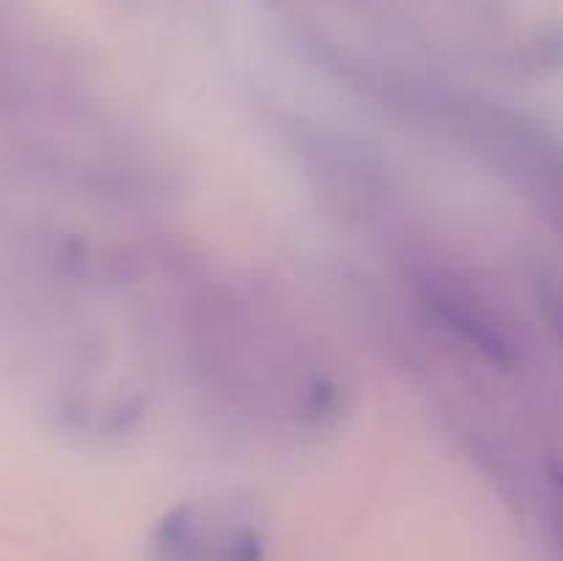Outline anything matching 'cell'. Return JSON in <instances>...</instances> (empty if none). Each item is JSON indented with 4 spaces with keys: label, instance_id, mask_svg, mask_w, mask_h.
I'll return each instance as SVG.
<instances>
[{
    "label": "cell",
    "instance_id": "6da1fadb",
    "mask_svg": "<svg viewBox=\"0 0 563 561\" xmlns=\"http://www.w3.org/2000/svg\"><path fill=\"white\" fill-rule=\"evenodd\" d=\"M192 350L209 394L229 405L231 416L319 435L344 413V383L306 328L269 300L240 295L203 297Z\"/></svg>",
    "mask_w": 563,
    "mask_h": 561
},
{
    "label": "cell",
    "instance_id": "7a4b0ae2",
    "mask_svg": "<svg viewBox=\"0 0 563 561\" xmlns=\"http://www.w3.org/2000/svg\"><path fill=\"white\" fill-rule=\"evenodd\" d=\"M157 561H264L256 506L240 495H207L165 512L152 537Z\"/></svg>",
    "mask_w": 563,
    "mask_h": 561
}]
</instances>
